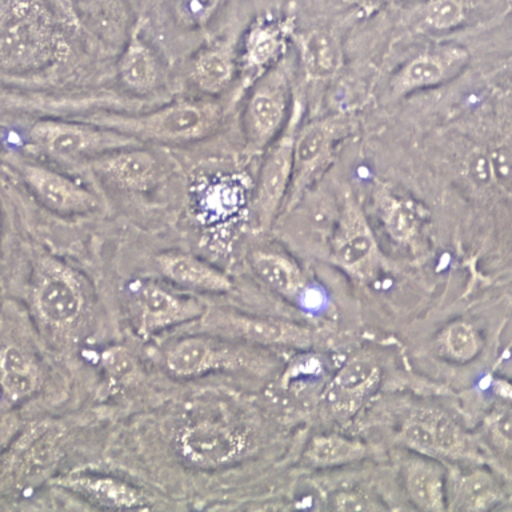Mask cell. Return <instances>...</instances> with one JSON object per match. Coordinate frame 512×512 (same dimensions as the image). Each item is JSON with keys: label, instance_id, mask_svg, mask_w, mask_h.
I'll list each match as a JSON object with an SVG mask.
<instances>
[{"label": "cell", "instance_id": "cell-32", "mask_svg": "<svg viewBox=\"0 0 512 512\" xmlns=\"http://www.w3.org/2000/svg\"><path fill=\"white\" fill-rule=\"evenodd\" d=\"M220 0H175L178 18L187 26H203L210 20Z\"/></svg>", "mask_w": 512, "mask_h": 512}, {"label": "cell", "instance_id": "cell-9", "mask_svg": "<svg viewBox=\"0 0 512 512\" xmlns=\"http://www.w3.org/2000/svg\"><path fill=\"white\" fill-rule=\"evenodd\" d=\"M351 123L344 116L312 120L299 128L292 156V175L283 210L290 211L302 200L307 188L327 170L336 144L347 135Z\"/></svg>", "mask_w": 512, "mask_h": 512}, {"label": "cell", "instance_id": "cell-20", "mask_svg": "<svg viewBox=\"0 0 512 512\" xmlns=\"http://www.w3.org/2000/svg\"><path fill=\"white\" fill-rule=\"evenodd\" d=\"M290 31V23L282 20L264 19L256 22L244 39L242 55L244 71L260 76L278 63L279 56L283 55L286 48Z\"/></svg>", "mask_w": 512, "mask_h": 512}, {"label": "cell", "instance_id": "cell-18", "mask_svg": "<svg viewBox=\"0 0 512 512\" xmlns=\"http://www.w3.org/2000/svg\"><path fill=\"white\" fill-rule=\"evenodd\" d=\"M156 266L168 282L184 290L203 294H226L232 290L231 279L223 271L187 252H162L156 256Z\"/></svg>", "mask_w": 512, "mask_h": 512}, {"label": "cell", "instance_id": "cell-31", "mask_svg": "<svg viewBox=\"0 0 512 512\" xmlns=\"http://www.w3.org/2000/svg\"><path fill=\"white\" fill-rule=\"evenodd\" d=\"M491 182L500 190L510 192L512 182L511 146L506 142L498 143L487 155Z\"/></svg>", "mask_w": 512, "mask_h": 512}, {"label": "cell", "instance_id": "cell-27", "mask_svg": "<svg viewBox=\"0 0 512 512\" xmlns=\"http://www.w3.org/2000/svg\"><path fill=\"white\" fill-rule=\"evenodd\" d=\"M376 206L384 230L394 242L411 246L419 238L422 230V214L418 204L406 198H400L391 191L380 187L376 191Z\"/></svg>", "mask_w": 512, "mask_h": 512}, {"label": "cell", "instance_id": "cell-34", "mask_svg": "<svg viewBox=\"0 0 512 512\" xmlns=\"http://www.w3.org/2000/svg\"><path fill=\"white\" fill-rule=\"evenodd\" d=\"M488 435L491 436L495 446L504 452L511 448V411L510 407L496 408L488 416L486 422Z\"/></svg>", "mask_w": 512, "mask_h": 512}, {"label": "cell", "instance_id": "cell-24", "mask_svg": "<svg viewBox=\"0 0 512 512\" xmlns=\"http://www.w3.org/2000/svg\"><path fill=\"white\" fill-rule=\"evenodd\" d=\"M250 264L260 282L283 298H298L306 287V276L290 256L258 250L252 252Z\"/></svg>", "mask_w": 512, "mask_h": 512}, {"label": "cell", "instance_id": "cell-17", "mask_svg": "<svg viewBox=\"0 0 512 512\" xmlns=\"http://www.w3.org/2000/svg\"><path fill=\"white\" fill-rule=\"evenodd\" d=\"M58 486L86 502L106 510L130 511L147 508V498L138 487L114 476L79 474L56 480Z\"/></svg>", "mask_w": 512, "mask_h": 512}, {"label": "cell", "instance_id": "cell-22", "mask_svg": "<svg viewBox=\"0 0 512 512\" xmlns=\"http://www.w3.org/2000/svg\"><path fill=\"white\" fill-rule=\"evenodd\" d=\"M299 58L310 82H326L339 74L343 66L342 43L334 32L315 30L299 38Z\"/></svg>", "mask_w": 512, "mask_h": 512}, {"label": "cell", "instance_id": "cell-15", "mask_svg": "<svg viewBox=\"0 0 512 512\" xmlns=\"http://www.w3.org/2000/svg\"><path fill=\"white\" fill-rule=\"evenodd\" d=\"M84 168L120 190L146 192L159 182L160 166L152 152L142 146L122 148L87 160Z\"/></svg>", "mask_w": 512, "mask_h": 512}, {"label": "cell", "instance_id": "cell-26", "mask_svg": "<svg viewBox=\"0 0 512 512\" xmlns=\"http://www.w3.org/2000/svg\"><path fill=\"white\" fill-rule=\"evenodd\" d=\"M235 71L234 48L228 43H216L204 48L192 60L190 78L203 94L218 95L230 86Z\"/></svg>", "mask_w": 512, "mask_h": 512}, {"label": "cell", "instance_id": "cell-29", "mask_svg": "<svg viewBox=\"0 0 512 512\" xmlns=\"http://www.w3.org/2000/svg\"><path fill=\"white\" fill-rule=\"evenodd\" d=\"M444 352L455 362L467 363L480 351V338L475 328L467 322H454L443 331Z\"/></svg>", "mask_w": 512, "mask_h": 512}, {"label": "cell", "instance_id": "cell-16", "mask_svg": "<svg viewBox=\"0 0 512 512\" xmlns=\"http://www.w3.org/2000/svg\"><path fill=\"white\" fill-rule=\"evenodd\" d=\"M470 59L466 48L447 46L424 52L410 60L396 72L391 80V94L394 98L439 86L454 79L466 67Z\"/></svg>", "mask_w": 512, "mask_h": 512}, {"label": "cell", "instance_id": "cell-3", "mask_svg": "<svg viewBox=\"0 0 512 512\" xmlns=\"http://www.w3.org/2000/svg\"><path fill=\"white\" fill-rule=\"evenodd\" d=\"M163 364L179 379L199 378L214 372L262 374L272 367L271 359L259 347L204 332L172 342L164 350Z\"/></svg>", "mask_w": 512, "mask_h": 512}, {"label": "cell", "instance_id": "cell-28", "mask_svg": "<svg viewBox=\"0 0 512 512\" xmlns=\"http://www.w3.org/2000/svg\"><path fill=\"white\" fill-rule=\"evenodd\" d=\"M372 454V447L362 440L339 434L316 435L303 452V462L312 468H335L360 462Z\"/></svg>", "mask_w": 512, "mask_h": 512}, {"label": "cell", "instance_id": "cell-2", "mask_svg": "<svg viewBox=\"0 0 512 512\" xmlns=\"http://www.w3.org/2000/svg\"><path fill=\"white\" fill-rule=\"evenodd\" d=\"M31 307L43 330L70 334L86 315V278L56 256H40L32 279Z\"/></svg>", "mask_w": 512, "mask_h": 512}, {"label": "cell", "instance_id": "cell-8", "mask_svg": "<svg viewBox=\"0 0 512 512\" xmlns=\"http://www.w3.org/2000/svg\"><path fill=\"white\" fill-rule=\"evenodd\" d=\"M174 450L188 466L215 470L242 460L252 450V438L242 427L215 419L184 424L174 440Z\"/></svg>", "mask_w": 512, "mask_h": 512}, {"label": "cell", "instance_id": "cell-13", "mask_svg": "<svg viewBox=\"0 0 512 512\" xmlns=\"http://www.w3.org/2000/svg\"><path fill=\"white\" fill-rule=\"evenodd\" d=\"M400 440L428 458L471 456L468 439L451 416L436 408H416L404 420Z\"/></svg>", "mask_w": 512, "mask_h": 512}, {"label": "cell", "instance_id": "cell-21", "mask_svg": "<svg viewBox=\"0 0 512 512\" xmlns=\"http://www.w3.org/2000/svg\"><path fill=\"white\" fill-rule=\"evenodd\" d=\"M42 371L34 356L15 344L0 347V392L10 403H20L36 394Z\"/></svg>", "mask_w": 512, "mask_h": 512}, {"label": "cell", "instance_id": "cell-6", "mask_svg": "<svg viewBox=\"0 0 512 512\" xmlns=\"http://www.w3.org/2000/svg\"><path fill=\"white\" fill-rule=\"evenodd\" d=\"M204 334L259 348L292 347L308 350L315 343V332L302 324L266 316L243 314L228 308H211L199 319Z\"/></svg>", "mask_w": 512, "mask_h": 512}, {"label": "cell", "instance_id": "cell-4", "mask_svg": "<svg viewBox=\"0 0 512 512\" xmlns=\"http://www.w3.org/2000/svg\"><path fill=\"white\" fill-rule=\"evenodd\" d=\"M28 143L40 154L63 162H87L100 155L143 146L139 140L82 120H36L27 134Z\"/></svg>", "mask_w": 512, "mask_h": 512}, {"label": "cell", "instance_id": "cell-7", "mask_svg": "<svg viewBox=\"0 0 512 512\" xmlns=\"http://www.w3.org/2000/svg\"><path fill=\"white\" fill-rule=\"evenodd\" d=\"M291 83L284 60L256 78L243 114V134L247 151L258 154L282 132L290 107Z\"/></svg>", "mask_w": 512, "mask_h": 512}, {"label": "cell", "instance_id": "cell-19", "mask_svg": "<svg viewBox=\"0 0 512 512\" xmlns=\"http://www.w3.org/2000/svg\"><path fill=\"white\" fill-rule=\"evenodd\" d=\"M403 475L408 498L418 510H447V471L438 459L418 454L404 464Z\"/></svg>", "mask_w": 512, "mask_h": 512}, {"label": "cell", "instance_id": "cell-12", "mask_svg": "<svg viewBox=\"0 0 512 512\" xmlns=\"http://www.w3.org/2000/svg\"><path fill=\"white\" fill-rule=\"evenodd\" d=\"M10 163L32 195L54 214L82 216L99 207L91 191L58 171L20 158H11Z\"/></svg>", "mask_w": 512, "mask_h": 512}, {"label": "cell", "instance_id": "cell-30", "mask_svg": "<svg viewBox=\"0 0 512 512\" xmlns=\"http://www.w3.org/2000/svg\"><path fill=\"white\" fill-rule=\"evenodd\" d=\"M419 16L420 26L427 30H451L466 19V4L463 0H430L424 4Z\"/></svg>", "mask_w": 512, "mask_h": 512}, {"label": "cell", "instance_id": "cell-23", "mask_svg": "<svg viewBox=\"0 0 512 512\" xmlns=\"http://www.w3.org/2000/svg\"><path fill=\"white\" fill-rule=\"evenodd\" d=\"M499 499V484L486 470L447 474V510L484 511Z\"/></svg>", "mask_w": 512, "mask_h": 512}, {"label": "cell", "instance_id": "cell-14", "mask_svg": "<svg viewBox=\"0 0 512 512\" xmlns=\"http://www.w3.org/2000/svg\"><path fill=\"white\" fill-rule=\"evenodd\" d=\"M380 382L382 368L374 356L354 355L335 372L320 399L332 418L347 420L378 391Z\"/></svg>", "mask_w": 512, "mask_h": 512}, {"label": "cell", "instance_id": "cell-10", "mask_svg": "<svg viewBox=\"0 0 512 512\" xmlns=\"http://www.w3.org/2000/svg\"><path fill=\"white\" fill-rule=\"evenodd\" d=\"M330 256L347 274L359 280L376 275L382 264L378 242L354 194H344L339 219L331 236Z\"/></svg>", "mask_w": 512, "mask_h": 512}, {"label": "cell", "instance_id": "cell-25", "mask_svg": "<svg viewBox=\"0 0 512 512\" xmlns=\"http://www.w3.org/2000/svg\"><path fill=\"white\" fill-rule=\"evenodd\" d=\"M120 83L128 91L147 95L160 83L158 59L138 34H132L118 62Z\"/></svg>", "mask_w": 512, "mask_h": 512}, {"label": "cell", "instance_id": "cell-1", "mask_svg": "<svg viewBox=\"0 0 512 512\" xmlns=\"http://www.w3.org/2000/svg\"><path fill=\"white\" fill-rule=\"evenodd\" d=\"M76 119L131 136L140 143L183 144L210 135L218 126L220 110L215 103L182 100L143 114L102 110Z\"/></svg>", "mask_w": 512, "mask_h": 512}, {"label": "cell", "instance_id": "cell-33", "mask_svg": "<svg viewBox=\"0 0 512 512\" xmlns=\"http://www.w3.org/2000/svg\"><path fill=\"white\" fill-rule=\"evenodd\" d=\"M331 510L336 511H382L386 506L372 499L366 492L339 491L331 496Z\"/></svg>", "mask_w": 512, "mask_h": 512}, {"label": "cell", "instance_id": "cell-11", "mask_svg": "<svg viewBox=\"0 0 512 512\" xmlns=\"http://www.w3.org/2000/svg\"><path fill=\"white\" fill-rule=\"evenodd\" d=\"M130 303L136 332L142 338L198 320L207 310L200 300L176 294L148 280L132 284Z\"/></svg>", "mask_w": 512, "mask_h": 512}, {"label": "cell", "instance_id": "cell-5", "mask_svg": "<svg viewBox=\"0 0 512 512\" xmlns=\"http://www.w3.org/2000/svg\"><path fill=\"white\" fill-rule=\"evenodd\" d=\"M303 114V102L296 96L287 120L278 138L267 147L262 166L259 168L251 215L259 231H268L283 208L292 175V156L296 132Z\"/></svg>", "mask_w": 512, "mask_h": 512}]
</instances>
